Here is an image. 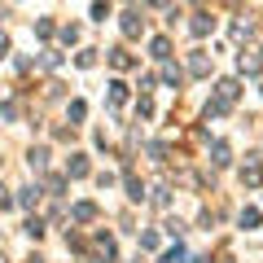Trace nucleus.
I'll use <instances>...</instances> for the list:
<instances>
[{"label":"nucleus","instance_id":"obj_20","mask_svg":"<svg viewBox=\"0 0 263 263\" xmlns=\"http://www.w3.org/2000/svg\"><path fill=\"white\" fill-rule=\"evenodd\" d=\"M193 263H211V259H193Z\"/></svg>","mask_w":263,"mask_h":263},{"label":"nucleus","instance_id":"obj_4","mask_svg":"<svg viewBox=\"0 0 263 263\" xmlns=\"http://www.w3.org/2000/svg\"><path fill=\"white\" fill-rule=\"evenodd\" d=\"M123 101H127V84L114 79V84H110V105H123Z\"/></svg>","mask_w":263,"mask_h":263},{"label":"nucleus","instance_id":"obj_13","mask_svg":"<svg viewBox=\"0 0 263 263\" xmlns=\"http://www.w3.org/2000/svg\"><path fill=\"white\" fill-rule=\"evenodd\" d=\"M18 202H22V206H35V202H40V189H22Z\"/></svg>","mask_w":263,"mask_h":263},{"label":"nucleus","instance_id":"obj_9","mask_svg":"<svg viewBox=\"0 0 263 263\" xmlns=\"http://www.w3.org/2000/svg\"><path fill=\"white\" fill-rule=\"evenodd\" d=\"M149 48H154V57H158V62H167V57H171V44H167V35H158Z\"/></svg>","mask_w":263,"mask_h":263},{"label":"nucleus","instance_id":"obj_3","mask_svg":"<svg viewBox=\"0 0 263 263\" xmlns=\"http://www.w3.org/2000/svg\"><path fill=\"white\" fill-rule=\"evenodd\" d=\"M70 215H75L79 224H88V219H97V206L92 202H79V206H70Z\"/></svg>","mask_w":263,"mask_h":263},{"label":"nucleus","instance_id":"obj_14","mask_svg":"<svg viewBox=\"0 0 263 263\" xmlns=\"http://www.w3.org/2000/svg\"><path fill=\"white\" fill-rule=\"evenodd\" d=\"M228 162H233V158H228V145L219 141V145H215V167H228Z\"/></svg>","mask_w":263,"mask_h":263},{"label":"nucleus","instance_id":"obj_5","mask_svg":"<svg viewBox=\"0 0 263 263\" xmlns=\"http://www.w3.org/2000/svg\"><path fill=\"white\" fill-rule=\"evenodd\" d=\"M241 180H246L250 189H259V184H263V167H254V162H250V167L241 171Z\"/></svg>","mask_w":263,"mask_h":263},{"label":"nucleus","instance_id":"obj_7","mask_svg":"<svg viewBox=\"0 0 263 263\" xmlns=\"http://www.w3.org/2000/svg\"><path fill=\"white\" fill-rule=\"evenodd\" d=\"M237 66H241V75H259V57H250V53L237 57Z\"/></svg>","mask_w":263,"mask_h":263},{"label":"nucleus","instance_id":"obj_18","mask_svg":"<svg viewBox=\"0 0 263 263\" xmlns=\"http://www.w3.org/2000/svg\"><path fill=\"white\" fill-rule=\"evenodd\" d=\"M180 259H184V246H176V250H167V254H162V263H180Z\"/></svg>","mask_w":263,"mask_h":263},{"label":"nucleus","instance_id":"obj_11","mask_svg":"<svg viewBox=\"0 0 263 263\" xmlns=\"http://www.w3.org/2000/svg\"><path fill=\"white\" fill-rule=\"evenodd\" d=\"M127 197H136V202H141V197H145V184H141V180H136V176H127Z\"/></svg>","mask_w":263,"mask_h":263},{"label":"nucleus","instance_id":"obj_17","mask_svg":"<svg viewBox=\"0 0 263 263\" xmlns=\"http://www.w3.org/2000/svg\"><path fill=\"white\" fill-rule=\"evenodd\" d=\"M105 13H110V5H105V0H97V5H92V18L105 22Z\"/></svg>","mask_w":263,"mask_h":263},{"label":"nucleus","instance_id":"obj_6","mask_svg":"<svg viewBox=\"0 0 263 263\" xmlns=\"http://www.w3.org/2000/svg\"><path fill=\"white\" fill-rule=\"evenodd\" d=\"M189 70H193V75H206V70H211L206 53H193V57H189Z\"/></svg>","mask_w":263,"mask_h":263},{"label":"nucleus","instance_id":"obj_1","mask_svg":"<svg viewBox=\"0 0 263 263\" xmlns=\"http://www.w3.org/2000/svg\"><path fill=\"white\" fill-rule=\"evenodd\" d=\"M141 27H145V22H141V13H123V35H132V40H136V35H141Z\"/></svg>","mask_w":263,"mask_h":263},{"label":"nucleus","instance_id":"obj_8","mask_svg":"<svg viewBox=\"0 0 263 263\" xmlns=\"http://www.w3.org/2000/svg\"><path fill=\"white\" fill-rule=\"evenodd\" d=\"M110 66H114V70H127V66H132V57L123 53V48H110Z\"/></svg>","mask_w":263,"mask_h":263},{"label":"nucleus","instance_id":"obj_2","mask_svg":"<svg viewBox=\"0 0 263 263\" xmlns=\"http://www.w3.org/2000/svg\"><path fill=\"white\" fill-rule=\"evenodd\" d=\"M206 31H215V18L211 13H193V35H206Z\"/></svg>","mask_w":263,"mask_h":263},{"label":"nucleus","instance_id":"obj_10","mask_svg":"<svg viewBox=\"0 0 263 263\" xmlns=\"http://www.w3.org/2000/svg\"><path fill=\"white\" fill-rule=\"evenodd\" d=\"M70 176H88V158H84V154L70 158Z\"/></svg>","mask_w":263,"mask_h":263},{"label":"nucleus","instance_id":"obj_12","mask_svg":"<svg viewBox=\"0 0 263 263\" xmlns=\"http://www.w3.org/2000/svg\"><path fill=\"white\" fill-rule=\"evenodd\" d=\"M241 228H259V211H254V206L241 211Z\"/></svg>","mask_w":263,"mask_h":263},{"label":"nucleus","instance_id":"obj_16","mask_svg":"<svg viewBox=\"0 0 263 263\" xmlns=\"http://www.w3.org/2000/svg\"><path fill=\"white\" fill-rule=\"evenodd\" d=\"M162 79H167V84L176 88V84H180V70H176V66H162Z\"/></svg>","mask_w":263,"mask_h":263},{"label":"nucleus","instance_id":"obj_19","mask_svg":"<svg viewBox=\"0 0 263 263\" xmlns=\"http://www.w3.org/2000/svg\"><path fill=\"white\" fill-rule=\"evenodd\" d=\"M5 48H9V40H5V35H0V53H5Z\"/></svg>","mask_w":263,"mask_h":263},{"label":"nucleus","instance_id":"obj_15","mask_svg":"<svg viewBox=\"0 0 263 263\" xmlns=\"http://www.w3.org/2000/svg\"><path fill=\"white\" fill-rule=\"evenodd\" d=\"M44 162H48V154H44V149H31V167L44 171Z\"/></svg>","mask_w":263,"mask_h":263}]
</instances>
